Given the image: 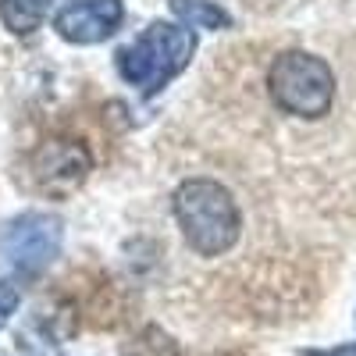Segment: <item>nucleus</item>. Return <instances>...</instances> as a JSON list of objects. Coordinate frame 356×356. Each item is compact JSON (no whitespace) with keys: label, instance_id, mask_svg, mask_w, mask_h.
I'll list each match as a JSON object with an SVG mask.
<instances>
[{"label":"nucleus","instance_id":"obj_5","mask_svg":"<svg viewBox=\"0 0 356 356\" xmlns=\"http://www.w3.org/2000/svg\"><path fill=\"white\" fill-rule=\"evenodd\" d=\"M29 168H33V178L40 189H47L54 196H65L86 182L89 168H93V157L75 139H47L29 157Z\"/></svg>","mask_w":356,"mask_h":356},{"label":"nucleus","instance_id":"obj_3","mask_svg":"<svg viewBox=\"0 0 356 356\" xmlns=\"http://www.w3.org/2000/svg\"><path fill=\"white\" fill-rule=\"evenodd\" d=\"M267 89L271 100L296 118L317 122L332 111L335 100V75L328 61L307 54V50H285L275 57L271 72H267Z\"/></svg>","mask_w":356,"mask_h":356},{"label":"nucleus","instance_id":"obj_4","mask_svg":"<svg viewBox=\"0 0 356 356\" xmlns=\"http://www.w3.org/2000/svg\"><path fill=\"white\" fill-rule=\"evenodd\" d=\"M65 243V225L57 214L25 211L0 228V264L15 275H40L57 260Z\"/></svg>","mask_w":356,"mask_h":356},{"label":"nucleus","instance_id":"obj_1","mask_svg":"<svg viewBox=\"0 0 356 356\" xmlns=\"http://www.w3.org/2000/svg\"><path fill=\"white\" fill-rule=\"evenodd\" d=\"M175 221L182 239L200 257H221L239 243V207L221 182L211 178H189L175 189Z\"/></svg>","mask_w":356,"mask_h":356},{"label":"nucleus","instance_id":"obj_2","mask_svg":"<svg viewBox=\"0 0 356 356\" xmlns=\"http://www.w3.org/2000/svg\"><path fill=\"white\" fill-rule=\"evenodd\" d=\"M193 47L196 40L189 33V25L154 22L129 47L118 50V72H122L129 86L143 89V93H157L178 72H186Z\"/></svg>","mask_w":356,"mask_h":356},{"label":"nucleus","instance_id":"obj_7","mask_svg":"<svg viewBox=\"0 0 356 356\" xmlns=\"http://www.w3.org/2000/svg\"><path fill=\"white\" fill-rule=\"evenodd\" d=\"M54 0H0V22H4L15 36H29L43 25Z\"/></svg>","mask_w":356,"mask_h":356},{"label":"nucleus","instance_id":"obj_6","mask_svg":"<svg viewBox=\"0 0 356 356\" xmlns=\"http://www.w3.org/2000/svg\"><path fill=\"white\" fill-rule=\"evenodd\" d=\"M125 18L122 0H68L57 11L54 29L61 33V40L89 47V43H104L118 33V25Z\"/></svg>","mask_w":356,"mask_h":356},{"label":"nucleus","instance_id":"obj_9","mask_svg":"<svg viewBox=\"0 0 356 356\" xmlns=\"http://www.w3.org/2000/svg\"><path fill=\"white\" fill-rule=\"evenodd\" d=\"M18 303H22V285L4 278V282H0V328H8V321L15 317Z\"/></svg>","mask_w":356,"mask_h":356},{"label":"nucleus","instance_id":"obj_8","mask_svg":"<svg viewBox=\"0 0 356 356\" xmlns=\"http://www.w3.org/2000/svg\"><path fill=\"white\" fill-rule=\"evenodd\" d=\"M171 11L178 15V22H186L189 29H211V33H218V29L232 25L228 11L218 8L214 0H171Z\"/></svg>","mask_w":356,"mask_h":356}]
</instances>
